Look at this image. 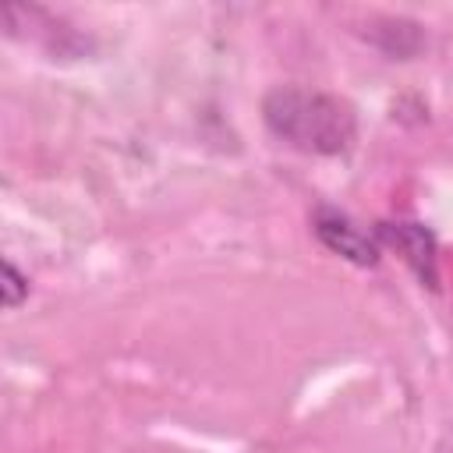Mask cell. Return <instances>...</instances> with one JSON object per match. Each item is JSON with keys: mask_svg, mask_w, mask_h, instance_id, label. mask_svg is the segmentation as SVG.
Returning a JSON list of instances; mask_svg holds the SVG:
<instances>
[{"mask_svg": "<svg viewBox=\"0 0 453 453\" xmlns=\"http://www.w3.org/2000/svg\"><path fill=\"white\" fill-rule=\"evenodd\" d=\"M262 120L280 142L308 156H340L357 138L354 106L319 88H273L262 99Z\"/></svg>", "mask_w": 453, "mask_h": 453, "instance_id": "obj_1", "label": "cell"}, {"mask_svg": "<svg viewBox=\"0 0 453 453\" xmlns=\"http://www.w3.org/2000/svg\"><path fill=\"white\" fill-rule=\"evenodd\" d=\"M311 230H315V237L322 241V248H329L333 255H340V258H347V262H354V265H375L379 255H382L379 237L368 234V230H361V226H357L347 212H340V209H329V205L315 209Z\"/></svg>", "mask_w": 453, "mask_h": 453, "instance_id": "obj_2", "label": "cell"}, {"mask_svg": "<svg viewBox=\"0 0 453 453\" xmlns=\"http://www.w3.org/2000/svg\"><path fill=\"white\" fill-rule=\"evenodd\" d=\"M379 244L393 248L414 273L421 283L439 287V269H435V234L421 223H379L375 226Z\"/></svg>", "mask_w": 453, "mask_h": 453, "instance_id": "obj_3", "label": "cell"}, {"mask_svg": "<svg viewBox=\"0 0 453 453\" xmlns=\"http://www.w3.org/2000/svg\"><path fill=\"white\" fill-rule=\"evenodd\" d=\"M386 57L393 60H411L421 46H425V32L418 21H407V18H382L375 21L368 32H365Z\"/></svg>", "mask_w": 453, "mask_h": 453, "instance_id": "obj_4", "label": "cell"}, {"mask_svg": "<svg viewBox=\"0 0 453 453\" xmlns=\"http://www.w3.org/2000/svg\"><path fill=\"white\" fill-rule=\"evenodd\" d=\"M25 297H28V276H21L14 262H4V304L18 308Z\"/></svg>", "mask_w": 453, "mask_h": 453, "instance_id": "obj_5", "label": "cell"}]
</instances>
